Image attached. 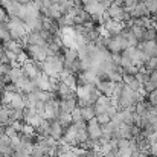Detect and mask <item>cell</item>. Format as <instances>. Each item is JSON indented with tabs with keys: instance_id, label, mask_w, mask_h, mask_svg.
I'll list each match as a JSON object with an SVG mask.
<instances>
[{
	"instance_id": "1",
	"label": "cell",
	"mask_w": 157,
	"mask_h": 157,
	"mask_svg": "<svg viewBox=\"0 0 157 157\" xmlns=\"http://www.w3.org/2000/svg\"><path fill=\"white\" fill-rule=\"evenodd\" d=\"M26 55H28L29 59H32L35 63H44L48 59V56H49L46 48H43V46H32V44H29L26 48Z\"/></svg>"
},
{
	"instance_id": "2",
	"label": "cell",
	"mask_w": 157,
	"mask_h": 157,
	"mask_svg": "<svg viewBox=\"0 0 157 157\" xmlns=\"http://www.w3.org/2000/svg\"><path fill=\"white\" fill-rule=\"evenodd\" d=\"M87 133L92 140H99L102 137V125H99L96 117L87 122Z\"/></svg>"
},
{
	"instance_id": "3",
	"label": "cell",
	"mask_w": 157,
	"mask_h": 157,
	"mask_svg": "<svg viewBox=\"0 0 157 157\" xmlns=\"http://www.w3.org/2000/svg\"><path fill=\"white\" fill-rule=\"evenodd\" d=\"M114 87L116 84L113 81H98L96 82V89L101 95H104L107 98H111L113 93H114Z\"/></svg>"
},
{
	"instance_id": "4",
	"label": "cell",
	"mask_w": 157,
	"mask_h": 157,
	"mask_svg": "<svg viewBox=\"0 0 157 157\" xmlns=\"http://www.w3.org/2000/svg\"><path fill=\"white\" fill-rule=\"evenodd\" d=\"M64 133H66V128L58 121H51V137L52 139L59 142L64 137Z\"/></svg>"
},
{
	"instance_id": "5",
	"label": "cell",
	"mask_w": 157,
	"mask_h": 157,
	"mask_svg": "<svg viewBox=\"0 0 157 157\" xmlns=\"http://www.w3.org/2000/svg\"><path fill=\"white\" fill-rule=\"evenodd\" d=\"M124 84H125L130 90H133V92H140V90H142V84L137 81V78H136L134 75L125 73V75H124Z\"/></svg>"
},
{
	"instance_id": "6",
	"label": "cell",
	"mask_w": 157,
	"mask_h": 157,
	"mask_svg": "<svg viewBox=\"0 0 157 157\" xmlns=\"http://www.w3.org/2000/svg\"><path fill=\"white\" fill-rule=\"evenodd\" d=\"M38 86L40 90H46V92H52V82H51V76H48L46 73H41L37 79H34Z\"/></svg>"
},
{
	"instance_id": "7",
	"label": "cell",
	"mask_w": 157,
	"mask_h": 157,
	"mask_svg": "<svg viewBox=\"0 0 157 157\" xmlns=\"http://www.w3.org/2000/svg\"><path fill=\"white\" fill-rule=\"evenodd\" d=\"M63 55H64V63H73V61L79 59L78 49H75V48H64Z\"/></svg>"
},
{
	"instance_id": "8",
	"label": "cell",
	"mask_w": 157,
	"mask_h": 157,
	"mask_svg": "<svg viewBox=\"0 0 157 157\" xmlns=\"http://www.w3.org/2000/svg\"><path fill=\"white\" fill-rule=\"evenodd\" d=\"M44 17H49V18H52L55 21H58V20L63 17V12H61V9H59V5H51V6L48 8Z\"/></svg>"
},
{
	"instance_id": "9",
	"label": "cell",
	"mask_w": 157,
	"mask_h": 157,
	"mask_svg": "<svg viewBox=\"0 0 157 157\" xmlns=\"http://www.w3.org/2000/svg\"><path fill=\"white\" fill-rule=\"evenodd\" d=\"M79 110H81V117H82L86 122H89V121H92V119L96 117L95 105H87V107H82V108H79Z\"/></svg>"
},
{
	"instance_id": "10",
	"label": "cell",
	"mask_w": 157,
	"mask_h": 157,
	"mask_svg": "<svg viewBox=\"0 0 157 157\" xmlns=\"http://www.w3.org/2000/svg\"><path fill=\"white\" fill-rule=\"evenodd\" d=\"M8 75H9V78H11V82L15 84V82L23 76V69H21V66H12V69H11V72H9Z\"/></svg>"
},
{
	"instance_id": "11",
	"label": "cell",
	"mask_w": 157,
	"mask_h": 157,
	"mask_svg": "<svg viewBox=\"0 0 157 157\" xmlns=\"http://www.w3.org/2000/svg\"><path fill=\"white\" fill-rule=\"evenodd\" d=\"M125 28H127V26H125ZM130 31H131V34L139 40V43H140V41H144V37H145V31H147V29H144L142 26H137V25H134V23H133V25L130 26Z\"/></svg>"
},
{
	"instance_id": "12",
	"label": "cell",
	"mask_w": 157,
	"mask_h": 157,
	"mask_svg": "<svg viewBox=\"0 0 157 157\" xmlns=\"http://www.w3.org/2000/svg\"><path fill=\"white\" fill-rule=\"evenodd\" d=\"M12 40V35L9 32V28L6 23H0V41L2 43H6V41H11Z\"/></svg>"
},
{
	"instance_id": "13",
	"label": "cell",
	"mask_w": 157,
	"mask_h": 157,
	"mask_svg": "<svg viewBox=\"0 0 157 157\" xmlns=\"http://www.w3.org/2000/svg\"><path fill=\"white\" fill-rule=\"evenodd\" d=\"M58 122H59L64 128H69V127L73 124L72 113H61V114H59V117H58Z\"/></svg>"
},
{
	"instance_id": "14",
	"label": "cell",
	"mask_w": 157,
	"mask_h": 157,
	"mask_svg": "<svg viewBox=\"0 0 157 157\" xmlns=\"http://www.w3.org/2000/svg\"><path fill=\"white\" fill-rule=\"evenodd\" d=\"M8 147H12V140H11V137H8V136L3 133V134H0V153H2L5 148H8Z\"/></svg>"
},
{
	"instance_id": "15",
	"label": "cell",
	"mask_w": 157,
	"mask_h": 157,
	"mask_svg": "<svg viewBox=\"0 0 157 157\" xmlns=\"http://www.w3.org/2000/svg\"><path fill=\"white\" fill-rule=\"evenodd\" d=\"M144 41H157V29H147L145 31V37H144Z\"/></svg>"
},
{
	"instance_id": "16",
	"label": "cell",
	"mask_w": 157,
	"mask_h": 157,
	"mask_svg": "<svg viewBox=\"0 0 157 157\" xmlns=\"http://www.w3.org/2000/svg\"><path fill=\"white\" fill-rule=\"evenodd\" d=\"M136 78H137V81L144 86L145 82H148V81H150V72H147V70L144 69V70H140V72L136 75Z\"/></svg>"
},
{
	"instance_id": "17",
	"label": "cell",
	"mask_w": 157,
	"mask_h": 157,
	"mask_svg": "<svg viewBox=\"0 0 157 157\" xmlns=\"http://www.w3.org/2000/svg\"><path fill=\"white\" fill-rule=\"evenodd\" d=\"M145 101H148L150 105H153V107H157V89L154 92H151V93H147V96L144 98Z\"/></svg>"
},
{
	"instance_id": "18",
	"label": "cell",
	"mask_w": 157,
	"mask_h": 157,
	"mask_svg": "<svg viewBox=\"0 0 157 157\" xmlns=\"http://www.w3.org/2000/svg\"><path fill=\"white\" fill-rule=\"evenodd\" d=\"M96 121L99 122V125H107L108 122H111V117L107 113H102V114H98L96 116Z\"/></svg>"
},
{
	"instance_id": "19",
	"label": "cell",
	"mask_w": 157,
	"mask_h": 157,
	"mask_svg": "<svg viewBox=\"0 0 157 157\" xmlns=\"http://www.w3.org/2000/svg\"><path fill=\"white\" fill-rule=\"evenodd\" d=\"M8 20H9L8 11H6L3 6H0V23H8Z\"/></svg>"
},
{
	"instance_id": "20",
	"label": "cell",
	"mask_w": 157,
	"mask_h": 157,
	"mask_svg": "<svg viewBox=\"0 0 157 157\" xmlns=\"http://www.w3.org/2000/svg\"><path fill=\"white\" fill-rule=\"evenodd\" d=\"M31 157H49L43 150H40L37 145H35V148L32 150V153H31Z\"/></svg>"
},
{
	"instance_id": "21",
	"label": "cell",
	"mask_w": 157,
	"mask_h": 157,
	"mask_svg": "<svg viewBox=\"0 0 157 157\" xmlns=\"http://www.w3.org/2000/svg\"><path fill=\"white\" fill-rule=\"evenodd\" d=\"M148 154L151 157H157V142L151 144V147H150V150H148Z\"/></svg>"
},
{
	"instance_id": "22",
	"label": "cell",
	"mask_w": 157,
	"mask_h": 157,
	"mask_svg": "<svg viewBox=\"0 0 157 157\" xmlns=\"http://www.w3.org/2000/svg\"><path fill=\"white\" fill-rule=\"evenodd\" d=\"M72 117H73V122H78V121H81L82 117H81V110H79V107L72 113Z\"/></svg>"
},
{
	"instance_id": "23",
	"label": "cell",
	"mask_w": 157,
	"mask_h": 157,
	"mask_svg": "<svg viewBox=\"0 0 157 157\" xmlns=\"http://www.w3.org/2000/svg\"><path fill=\"white\" fill-rule=\"evenodd\" d=\"M150 81H151V82H153V84L157 87V72H156V70L150 73Z\"/></svg>"
},
{
	"instance_id": "24",
	"label": "cell",
	"mask_w": 157,
	"mask_h": 157,
	"mask_svg": "<svg viewBox=\"0 0 157 157\" xmlns=\"http://www.w3.org/2000/svg\"><path fill=\"white\" fill-rule=\"evenodd\" d=\"M3 95H5V87L0 86V105H2V101H3Z\"/></svg>"
},
{
	"instance_id": "25",
	"label": "cell",
	"mask_w": 157,
	"mask_h": 157,
	"mask_svg": "<svg viewBox=\"0 0 157 157\" xmlns=\"http://www.w3.org/2000/svg\"><path fill=\"white\" fill-rule=\"evenodd\" d=\"M61 157H75V154H73V151L70 150V151H67L66 154H63V156H61Z\"/></svg>"
},
{
	"instance_id": "26",
	"label": "cell",
	"mask_w": 157,
	"mask_h": 157,
	"mask_svg": "<svg viewBox=\"0 0 157 157\" xmlns=\"http://www.w3.org/2000/svg\"><path fill=\"white\" fill-rule=\"evenodd\" d=\"M104 157H117V151H111V153H108V154H105Z\"/></svg>"
},
{
	"instance_id": "27",
	"label": "cell",
	"mask_w": 157,
	"mask_h": 157,
	"mask_svg": "<svg viewBox=\"0 0 157 157\" xmlns=\"http://www.w3.org/2000/svg\"><path fill=\"white\" fill-rule=\"evenodd\" d=\"M156 55H157V43H156Z\"/></svg>"
}]
</instances>
